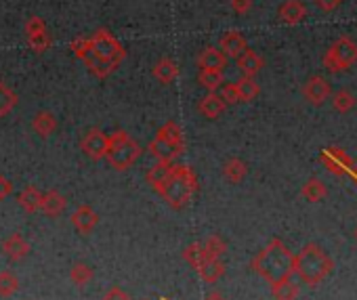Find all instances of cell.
I'll return each instance as SVG.
<instances>
[{"label":"cell","mask_w":357,"mask_h":300,"mask_svg":"<svg viewBox=\"0 0 357 300\" xmlns=\"http://www.w3.org/2000/svg\"><path fill=\"white\" fill-rule=\"evenodd\" d=\"M250 269L269 284H277L295 275V254L284 246L281 240H271L253 260Z\"/></svg>","instance_id":"obj_1"},{"label":"cell","mask_w":357,"mask_h":300,"mask_svg":"<svg viewBox=\"0 0 357 300\" xmlns=\"http://www.w3.org/2000/svg\"><path fill=\"white\" fill-rule=\"evenodd\" d=\"M334 269V260L330 254L317 246V244H307L299 254H295V275L305 284V286H319Z\"/></svg>","instance_id":"obj_2"},{"label":"cell","mask_w":357,"mask_h":300,"mask_svg":"<svg viewBox=\"0 0 357 300\" xmlns=\"http://www.w3.org/2000/svg\"><path fill=\"white\" fill-rule=\"evenodd\" d=\"M196 192H198V178L192 166L174 164L170 176L166 178L158 194L172 210H183L192 202Z\"/></svg>","instance_id":"obj_3"},{"label":"cell","mask_w":357,"mask_h":300,"mask_svg":"<svg viewBox=\"0 0 357 300\" xmlns=\"http://www.w3.org/2000/svg\"><path fill=\"white\" fill-rule=\"evenodd\" d=\"M148 152L152 154V158H156L158 162H172L176 158H181L185 152V141H183V130L176 122H166L156 139L150 143Z\"/></svg>","instance_id":"obj_4"},{"label":"cell","mask_w":357,"mask_h":300,"mask_svg":"<svg viewBox=\"0 0 357 300\" xmlns=\"http://www.w3.org/2000/svg\"><path fill=\"white\" fill-rule=\"evenodd\" d=\"M141 156V145L128 137L124 130H116L110 135V149H107V164L116 170H126L130 168Z\"/></svg>","instance_id":"obj_5"},{"label":"cell","mask_w":357,"mask_h":300,"mask_svg":"<svg viewBox=\"0 0 357 300\" xmlns=\"http://www.w3.org/2000/svg\"><path fill=\"white\" fill-rule=\"evenodd\" d=\"M355 63H357V43L351 41L349 36H341L324 55V67L330 73L345 71Z\"/></svg>","instance_id":"obj_6"},{"label":"cell","mask_w":357,"mask_h":300,"mask_svg":"<svg viewBox=\"0 0 357 300\" xmlns=\"http://www.w3.org/2000/svg\"><path fill=\"white\" fill-rule=\"evenodd\" d=\"M91 47H93V53L107 61V63H112L116 67H120V63L124 61L126 57V51L124 47L118 43V38H114V36L107 32V30H97L93 36H91Z\"/></svg>","instance_id":"obj_7"},{"label":"cell","mask_w":357,"mask_h":300,"mask_svg":"<svg viewBox=\"0 0 357 300\" xmlns=\"http://www.w3.org/2000/svg\"><path fill=\"white\" fill-rule=\"evenodd\" d=\"M319 162L324 164V168L334 174V176H345V174H351V168H353V160L351 156L345 152L341 147H328L321 152L319 156Z\"/></svg>","instance_id":"obj_8"},{"label":"cell","mask_w":357,"mask_h":300,"mask_svg":"<svg viewBox=\"0 0 357 300\" xmlns=\"http://www.w3.org/2000/svg\"><path fill=\"white\" fill-rule=\"evenodd\" d=\"M80 149L84 152L87 158L99 162V160H103L107 156V149H110V135H105L99 128H91L84 135V139L80 143Z\"/></svg>","instance_id":"obj_9"},{"label":"cell","mask_w":357,"mask_h":300,"mask_svg":"<svg viewBox=\"0 0 357 300\" xmlns=\"http://www.w3.org/2000/svg\"><path fill=\"white\" fill-rule=\"evenodd\" d=\"M303 95L311 105H324L330 97H332V86L326 78L321 76H313L305 82L303 86Z\"/></svg>","instance_id":"obj_10"},{"label":"cell","mask_w":357,"mask_h":300,"mask_svg":"<svg viewBox=\"0 0 357 300\" xmlns=\"http://www.w3.org/2000/svg\"><path fill=\"white\" fill-rule=\"evenodd\" d=\"M97 222H99V214L89 204H82L71 212V224H74V229L82 235H89L97 227Z\"/></svg>","instance_id":"obj_11"},{"label":"cell","mask_w":357,"mask_h":300,"mask_svg":"<svg viewBox=\"0 0 357 300\" xmlns=\"http://www.w3.org/2000/svg\"><path fill=\"white\" fill-rule=\"evenodd\" d=\"M225 109H227V103H225L223 97L217 95V93H208V95H204V97L198 101V111H200V114H202L204 118H210V120L219 118Z\"/></svg>","instance_id":"obj_12"},{"label":"cell","mask_w":357,"mask_h":300,"mask_svg":"<svg viewBox=\"0 0 357 300\" xmlns=\"http://www.w3.org/2000/svg\"><path fill=\"white\" fill-rule=\"evenodd\" d=\"M277 17L284 21V23H288V25H297L301 21H305L307 17V7L301 3V0H286V3L279 7L277 11Z\"/></svg>","instance_id":"obj_13"},{"label":"cell","mask_w":357,"mask_h":300,"mask_svg":"<svg viewBox=\"0 0 357 300\" xmlns=\"http://www.w3.org/2000/svg\"><path fill=\"white\" fill-rule=\"evenodd\" d=\"M30 250H32V246L23 240V235H19V233H13L11 238H7L5 242H3V252H5V256L9 258V260H13V262H19V260H23L27 254H30Z\"/></svg>","instance_id":"obj_14"},{"label":"cell","mask_w":357,"mask_h":300,"mask_svg":"<svg viewBox=\"0 0 357 300\" xmlns=\"http://www.w3.org/2000/svg\"><path fill=\"white\" fill-rule=\"evenodd\" d=\"M221 51L227 57L240 59L246 51H248V43L240 32H227L223 38H221Z\"/></svg>","instance_id":"obj_15"},{"label":"cell","mask_w":357,"mask_h":300,"mask_svg":"<svg viewBox=\"0 0 357 300\" xmlns=\"http://www.w3.org/2000/svg\"><path fill=\"white\" fill-rule=\"evenodd\" d=\"M198 65L200 69H219L223 71V67H227V55L214 47H206L200 57H198Z\"/></svg>","instance_id":"obj_16"},{"label":"cell","mask_w":357,"mask_h":300,"mask_svg":"<svg viewBox=\"0 0 357 300\" xmlns=\"http://www.w3.org/2000/svg\"><path fill=\"white\" fill-rule=\"evenodd\" d=\"M43 196H45V194H41L34 185H27V187H23V189L19 192L17 202H19V206H21L25 212L32 214V212H38V210L43 208Z\"/></svg>","instance_id":"obj_17"},{"label":"cell","mask_w":357,"mask_h":300,"mask_svg":"<svg viewBox=\"0 0 357 300\" xmlns=\"http://www.w3.org/2000/svg\"><path fill=\"white\" fill-rule=\"evenodd\" d=\"M200 277L206 281V284H217L223 275H225V265H223V260L221 258H212L208 256L204 260V265L198 269Z\"/></svg>","instance_id":"obj_18"},{"label":"cell","mask_w":357,"mask_h":300,"mask_svg":"<svg viewBox=\"0 0 357 300\" xmlns=\"http://www.w3.org/2000/svg\"><path fill=\"white\" fill-rule=\"evenodd\" d=\"M172 162H158V164H154L150 170H148V174H146V181L150 183V187L152 189L158 194L160 189H162V185L166 183V178L170 176V172H172Z\"/></svg>","instance_id":"obj_19"},{"label":"cell","mask_w":357,"mask_h":300,"mask_svg":"<svg viewBox=\"0 0 357 300\" xmlns=\"http://www.w3.org/2000/svg\"><path fill=\"white\" fill-rule=\"evenodd\" d=\"M32 128L38 137L47 139L57 130V118L51 114V111H38V114H36L34 120H32Z\"/></svg>","instance_id":"obj_20"},{"label":"cell","mask_w":357,"mask_h":300,"mask_svg":"<svg viewBox=\"0 0 357 300\" xmlns=\"http://www.w3.org/2000/svg\"><path fill=\"white\" fill-rule=\"evenodd\" d=\"M65 196H61L57 189H51V192H47L45 196H43V212L47 214V216H51V218H57V216H61V212L65 210Z\"/></svg>","instance_id":"obj_21"},{"label":"cell","mask_w":357,"mask_h":300,"mask_svg":"<svg viewBox=\"0 0 357 300\" xmlns=\"http://www.w3.org/2000/svg\"><path fill=\"white\" fill-rule=\"evenodd\" d=\"M265 61L261 55H257L255 51H246L240 59H238V67L244 71V76H250V78H255L257 73L263 69Z\"/></svg>","instance_id":"obj_22"},{"label":"cell","mask_w":357,"mask_h":300,"mask_svg":"<svg viewBox=\"0 0 357 300\" xmlns=\"http://www.w3.org/2000/svg\"><path fill=\"white\" fill-rule=\"evenodd\" d=\"M154 78L160 80L162 84H170L172 80L178 78V65L172 59H160L154 65Z\"/></svg>","instance_id":"obj_23"},{"label":"cell","mask_w":357,"mask_h":300,"mask_svg":"<svg viewBox=\"0 0 357 300\" xmlns=\"http://www.w3.org/2000/svg\"><path fill=\"white\" fill-rule=\"evenodd\" d=\"M301 196L307 200V202H311V204H315V202H321L326 196H328V189H326V185L321 183L319 178H309L303 187H301Z\"/></svg>","instance_id":"obj_24"},{"label":"cell","mask_w":357,"mask_h":300,"mask_svg":"<svg viewBox=\"0 0 357 300\" xmlns=\"http://www.w3.org/2000/svg\"><path fill=\"white\" fill-rule=\"evenodd\" d=\"M198 82L208 93H214L217 89H221V84L225 82V76H223V71H219V69H200Z\"/></svg>","instance_id":"obj_25"},{"label":"cell","mask_w":357,"mask_h":300,"mask_svg":"<svg viewBox=\"0 0 357 300\" xmlns=\"http://www.w3.org/2000/svg\"><path fill=\"white\" fill-rule=\"evenodd\" d=\"M246 174H248V166H246V162H242L240 158H231V160H227L225 166H223V176H225L229 183H233V185L242 183V181L246 178Z\"/></svg>","instance_id":"obj_26"},{"label":"cell","mask_w":357,"mask_h":300,"mask_svg":"<svg viewBox=\"0 0 357 300\" xmlns=\"http://www.w3.org/2000/svg\"><path fill=\"white\" fill-rule=\"evenodd\" d=\"M271 294L275 300H297L299 298V286L288 277L277 284H271Z\"/></svg>","instance_id":"obj_27"},{"label":"cell","mask_w":357,"mask_h":300,"mask_svg":"<svg viewBox=\"0 0 357 300\" xmlns=\"http://www.w3.org/2000/svg\"><path fill=\"white\" fill-rule=\"evenodd\" d=\"M19 103V97L15 91H11L5 82H0V118H5L9 116L11 111L17 107Z\"/></svg>","instance_id":"obj_28"},{"label":"cell","mask_w":357,"mask_h":300,"mask_svg":"<svg viewBox=\"0 0 357 300\" xmlns=\"http://www.w3.org/2000/svg\"><path fill=\"white\" fill-rule=\"evenodd\" d=\"M183 258L189 262V265H192L194 269H200V267L204 265V260L208 258V252H206L204 244L194 242V244H189V246L183 250Z\"/></svg>","instance_id":"obj_29"},{"label":"cell","mask_w":357,"mask_h":300,"mask_svg":"<svg viewBox=\"0 0 357 300\" xmlns=\"http://www.w3.org/2000/svg\"><path fill=\"white\" fill-rule=\"evenodd\" d=\"M235 86H238V93H240V97H242L244 103L255 101V99L259 97V93H261V86L257 84L255 78H250V76L240 78V80L235 82Z\"/></svg>","instance_id":"obj_30"},{"label":"cell","mask_w":357,"mask_h":300,"mask_svg":"<svg viewBox=\"0 0 357 300\" xmlns=\"http://www.w3.org/2000/svg\"><path fill=\"white\" fill-rule=\"evenodd\" d=\"M332 107L338 111V114H347V111H351L353 107H355V97H353V93H349V91H336L334 95H332Z\"/></svg>","instance_id":"obj_31"},{"label":"cell","mask_w":357,"mask_h":300,"mask_svg":"<svg viewBox=\"0 0 357 300\" xmlns=\"http://www.w3.org/2000/svg\"><path fill=\"white\" fill-rule=\"evenodd\" d=\"M69 279H71V284H76L78 288H82L93 279V269L89 265H84V262H76V265L71 267V271H69Z\"/></svg>","instance_id":"obj_32"},{"label":"cell","mask_w":357,"mask_h":300,"mask_svg":"<svg viewBox=\"0 0 357 300\" xmlns=\"http://www.w3.org/2000/svg\"><path fill=\"white\" fill-rule=\"evenodd\" d=\"M19 290V279L13 271H0V296L9 298Z\"/></svg>","instance_id":"obj_33"},{"label":"cell","mask_w":357,"mask_h":300,"mask_svg":"<svg viewBox=\"0 0 357 300\" xmlns=\"http://www.w3.org/2000/svg\"><path fill=\"white\" fill-rule=\"evenodd\" d=\"M27 45L32 47V51L36 53H45L51 49L53 45V38L49 32H41V34H34V36H27Z\"/></svg>","instance_id":"obj_34"},{"label":"cell","mask_w":357,"mask_h":300,"mask_svg":"<svg viewBox=\"0 0 357 300\" xmlns=\"http://www.w3.org/2000/svg\"><path fill=\"white\" fill-rule=\"evenodd\" d=\"M204 248H206L208 256H212V258H221V256L227 252V244H225L219 235H210V238L206 240Z\"/></svg>","instance_id":"obj_35"},{"label":"cell","mask_w":357,"mask_h":300,"mask_svg":"<svg viewBox=\"0 0 357 300\" xmlns=\"http://www.w3.org/2000/svg\"><path fill=\"white\" fill-rule=\"evenodd\" d=\"M41 32H47V23L43 21V17L32 15L25 21V36H34V34H41Z\"/></svg>","instance_id":"obj_36"},{"label":"cell","mask_w":357,"mask_h":300,"mask_svg":"<svg viewBox=\"0 0 357 300\" xmlns=\"http://www.w3.org/2000/svg\"><path fill=\"white\" fill-rule=\"evenodd\" d=\"M69 49L78 59H82L89 53V49H91V38H74V41H71V45H69Z\"/></svg>","instance_id":"obj_37"},{"label":"cell","mask_w":357,"mask_h":300,"mask_svg":"<svg viewBox=\"0 0 357 300\" xmlns=\"http://www.w3.org/2000/svg\"><path fill=\"white\" fill-rule=\"evenodd\" d=\"M221 97H223V101H225L227 105H235V103H240V101H242V97H240V93H238L235 82H233V84H225V86L221 89Z\"/></svg>","instance_id":"obj_38"},{"label":"cell","mask_w":357,"mask_h":300,"mask_svg":"<svg viewBox=\"0 0 357 300\" xmlns=\"http://www.w3.org/2000/svg\"><path fill=\"white\" fill-rule=\"evenodd\" d=\"M11 194H13V183L7 176L0 174V200H7Z\"/></svg>","instance_id":"obj_39"},{"label":"cell","mask_w":357,"mask_h":300,"mask_svg":"<svg viewBox=\"0 0 357 300\" xmlns=\"http://www.w3.org/2000/svg\"><path fill=\"white\" fill-rule=\"evenodd\" d=\"M250 7H253V0H231V9L238 13V15H244L250 11Z\"/></svg>","instance_id":"obj_40"},{"label":"cell","mask_w":357,"mask_h":300,"mask_svg":"<svg viewBox=\"0 0 357 300\" xmlns=\"http://www.w3.org/2000/svg\"><path fill=\"white\" fill-rule=\"evenodd\" d=\"M315 3V7L317 9H321V11H334L343 0H313Z\"/></svg>","instance_id":"obj_41"},{"label":"cell","mask_w":357,"mask_h":300,"mask_svg":"<svg viewBox=\"0 0 357 300\" xmlns=\"http://www.w3.org/2000/svg\"><path fill=\"white\" fill-rule=\"evenodd\" d=\"M103 300H130V296L124 290H120V288H112L110 292L103 296Z\"/></svg>","instance_id":"obj_42"},{"label":"cell","mask_w":357,"mask_h":300,"mask_svg":"<svg viewBox=\"0 0 357 300\" xmlns=\"http://www.w3.org/2000/svg\"><path fill=\"white\" fill-rule=\"evenodd\" d=\"M204 300H225V296L221 294V292H217V290H212V292H208L206 294V298Z\"/></svg>","instance_id":"obj_43"},{"label":"cell","mask_w":357,"mask_h":300,"mask_svg":"<svg viewBox=\"0 0 357 300\" xmlns=\"http://www.w3.org/2000/svg\"><path fill=\"white\" fill-rule=\"evenodd\" d=\"M351 178L357 183V164H353V168H351Z\"/></svg>","instance_id":"obj_44"},{"label":"cell","mask_w":357,"mask_h":300,"mask_svg":"<svg viewBox=\"0 0 357 300\" xmlns=\"http://www.w3.org/2000/svg\"><path fill=\"white\" fill-rule=\"evenodd\" d=\"M355 238H357V229H355Z\"/></svg>","instance_id":"obj_45"},{"label":"cell","mask_w":357,"mask_h":300,"mask_svg":"<svg viewBox=\"0 0 357 300\" xmlns=\"http://www.w3.org/2000/svg\"><path fill=\"white\" fill-rule=\"evenodd\" d=\"M146 300H148V298H146Z\"/></svg>","instance_id":"obj_46"}]
</instances>
